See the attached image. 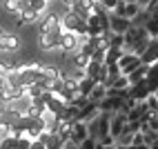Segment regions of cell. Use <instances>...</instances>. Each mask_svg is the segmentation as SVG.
<instances>
[{
  "label": "cell",
  "instance_id": "6da1fadb",
  "mask_svg": "<svg viewBox=\"0 0 158 149\" xmlns=\"http://www.w3.org/2000/svg\"><path fill=\"white\" fill-rule=\"evenodd\" d=\"M123 40H125V42H123V51H131V54L143 56V51L147 49L152 36H149V31H147L145 27L131 25V27L123 34Z\"/></svg>",
  "mask_w": 158,
  "mask_h": 149
},
{
  "label": "cell",
  "instance_id": "7a4b0ae2",
  "mask_svg": "<svg viewBox=\"0 0 158 149\" xmlns=\"http://www.w3.org/2000/svg\"><path fill=\"white\" fill-rule=\"evenodd\" d=\"M60 27H62V31H73L78 36H87V20L76 16L71 9L60 16Z\"/></svg>",
  "mask_w": 158,
  "mask_h": 149
},
{
  "label": "cell",
  "instance_id": "3957f363",
  "mask_svg": "<svg viewBox=\"0 0 158 149\" xmlns=\"http://www.w3.org/2000/svg\"><path fill=\"white\" fill-rule=\"evenodd\" d=\"M87 36H78V34H73V31H62V36H60V49L62 54H76V51L80 49L82 45V40H85Z\"/></svg>",
  "mask_w": 158,
  "mask_h": 149
},
{
  "label": "cell",
  "instance_id": "277c9868",
  "mask_svg": "<svg viewBox=\"0 0 158 149\" xmlns=\"http://www.w3.org/2000/svg\"><path fill=\"white\" fill-rule=\"evenodd\" d=\"M60 36L62 31H51V34H38V45L45 51H58L60 49Z\"/></svg>",
  "mask_w": 158,
  "mask_h": 149
},
{
  "label": "cell",
  "instance_id": "5b68a950",
  "mask_svg": "<svg viewBox=\"0 0 158 149\" xmlns=\"http://www.w3.org/2000/svg\"><path fill=\"white\" fill-rule=\"evenodd\" d=\"M140 56L138 54H131V51H123V56H120V60H118V67H120V73H131L136 67L140 65Z\"/></svg>",
  "mask_w": 158,
  "mask_h": 149
},
{
  "label": "cell",
  "instance_id": "8992f818",
  "mask_svg": "<svg viewBox=\"0 0 158 149\" xmlns=\"http://www.w3.org/2000/svg\"><path fill=\"white\" fill-rule=\"evenodd\" d=\"M125 127H127V114H125V111H114L111 120H109V134L114 138H118L125 131Z\"/></svg>",
  "mask_w": 158,
  "mask_h": 149
},
{
  "label": "cell",
  "instance_id": "52a82bcc",
  "mask_svg": "<svg viewBox=\"0 0 158 149\" xmlns=\"http://www.w3.org/2000/svg\"><path fill=\"white\" fill-rule=\"evenodd\" d=\"M96 2H98V0H76V2L71 5V11L76 14V16H80L82 20H87V18L94 14Z\"/></svg>",
  "mask_w": 158,
  "mask_h": 149
},
{
  "label": "cell",
  "instance_id": "ba28073f",
  "mask_svg": "<svg viewBox=\"0 0 158 149\" xmlns=\"http://www.w3.org/2000/svg\"><path fill=\"white\" fill-rule=\"evenodd\" d=\"M129 27H131V20L129 18L109 11V31H114V34H125Z\"/></svg>",
  "mask_w": 158,
  "mask_h": 149
},
{
  "label": "cell",
  "instance_id": "9c48e42d",
  "mask_svg": "<svg viewBox=\"0 0 158 149\" xmlns=\"http://www.w3.org/2000/svg\"><path fill=\"white\" fill-rule=\"evenodd\" d=\"M20 49V38L11 31H5V36L0 38V51H9V54H14V51Z\"/></svg>",
  "mask_w": 158,
  "mask_h": 149
},
{
  "label": "cell",
  "instance_id": "30bf717a",
  "mask_svg": "<svg viewBox=\"0 0 158 149\" xmlns=\"http://www.w3.org/2000/svg\"><path fill=\"white\" fill-rule=\"evenodd\" d=\"M87 138V122L85 120H73L71 131H69V140H73L76 145H80Z\"/></svg>",
  "mask_w": 158,
  "mask_h": 149
},
{
  "label": "cell",
  "instance_id": "8fae6325",
  "mask_svg": "<svg viewBox=\"0 0 158 149\" xmlns=\"http://www.w3.org/2000/svg\"><path fill=\"white\" fill-rule=\"evenodd\" d=\"M98 102H94V100H87V105L85 107H80L78 109V114H76V120H85V122H89L91 118H96L98 116Z\"/></svg>",
  "mask_w": 158,
  "mask_h": 149
},
{
  "label": "cell",
  "instance_id": "7c38bea8",
  "mask_svg": "<svg viewBox=\"0 0 158 149\" xmlns=\"http://www.w3.org/2000/svg\"><path fill=\"white\" fill-rule=\"evenodd\" d=\"M51 31H62L60 16H56V14H49L43 23H40V31H38V34H51Z\"/></svg>",
  "mask_w": 158,
  "mask_h": 149
},
{
  "label": "cell",
  "instance_id": "4fadbf2b",
  "mask_svg": "<svg viewBox=\"0 0 158 149\" xmlns=\"http://www.w3.org/2000/svg\"><path fill=\"white\" fill-rule=\"evenodd\" d=\"M149 93H152V91H149V87H147V82H145V80L129 85V96H131L134 100H145Z\"/></svg>",
  "mask_w": 158,
  "mask_h": 149
},
{
  "label": "cell",
  "instance_id": "5bb4252c",
  "mask_svg": "<svg viewBox=\"0 0 158 149\" xmlns=\"http://www.w3.org/2000/svg\"><path fill=\"white\" fill-rule=\"evenodd\" d=\"M87 36H91V38L102 36V27H100V20H98L96 14H91V16L87 18Z\"/></svg>",
  "mask_w": 158,
  "mask_h": 149
},
{
  "label": "cell",
  "instance_id": "9a60e30c",
  "mask_svg": "<svg viewBox=\"0 0 158 149\" xmlns=\"http://www.w3.org/2000/svg\"><path fill=\"white\" fill-rule=\"evenodd\" d=\"M147 69H149V65H147V62H140V65L136 67V69H134L131 73H127V78H129V85L145 80V76H147Z\"/></svg>",
  "mask_w": 158,
  "mask_h": 149
},
{
  "label": "cell",
  "instance_id": "2e32d148",
  "mask_svg": "<svg viewBox=\"0 0 158 149\" xmlns=\"http://www.w3.org/2000/svg\"><path fill=\"white\" fill-rule=\"evenodd\" d=\"M120 56H123V49H118V47H107V49H105V65H118Z\"/></svg>",
  "mask_w": 158,
  "mask_h": 149
},
{
  "label": "cell",
  "instance_id": "e0dca14e",
  "mask_svg": "<svg viewBox=\"0 0 158 149\" xmlns=\"http://www.w3.org/2000/svg\"><path fill=\"white\" fill-rule=\"evenodd\" d=\"M94 87H96V80L89 78V76H82V78L78 80V93L87 96V98H89V93H91V89H94Z\"/></svg>",
  "mask_w": 158,
  "mask_h": 149
},
{
  "label": "cell",
  "instance_id": "ac0fdd59",
  "mask_svg": "<svg viewBox=\"0 0 158 149\" xmlns=\"http://www.w3.org/2000/svg\"><path fill=\"white\" fill-rule=\"evenodd\" d=\"M145 29L149 31V36H152V38H154V36H158V9H156V11H152L149 20L145 23Z\"/></svg>",
  "mask_w": 158,
  "mask_h": 149
},
{
  "label": "cell",
  "instance_id": "d6986e66",
  "mask_svg": "<svg viewBox=\"0 0 158 149\" xmlns=\"http://www.w3.org/2000/svg\"><path fill=\"white\" fill-rule=\"evenodd\" d=\"M105 96H107V87L105 85H98L96 82V87L91 89V93H89V100H94V102H100Z\"/></svg>",
  "mask_w": 158,
  "mask_h": 149
},
{
  "label": "cell",
  "instance_id": "ffe728a7",
  "mask_svg": "<svg viewBox=\"0 0 158 149\" xmlns=\"http://www.w3.org/2000/svg\"><path fill=\"white\" fill-rule=\"evenodd\" d=\"M140 9H143V7H140L138 2H125V11H123V16L129 18V20H134L136 16H138Z\"/></svg>",
  "mask_w": 158,
  "mask_h": 149
},
{
  "label": "cell",
  "instance_id": "44dd1931",
  "mask_svg": "<svg viewBox=\"0 0 158 149\" xmlns=\"http://www.w3.org/2000/svg\"><path fill=\"white\" fill-rule=\"evenodd\" d=\"M78 149H96V138H85V140H82L80 145H78Z\"/></svg>",
  "mask_w": 158,
  "mask_h": 149
},
{
  "label": "cell",
  "instance_id": "7402d4cb",
  "mask_svg": "<svg viewBox=\"0 0 158 149\" xmlns=\"http://www.w3.org/2000/svg\"><path fill=\"white\" fill-rule=\"evenodd\" d=\"M147 125H149L152 129L158 134V114H149V118H147Z\"/></svg>",
  "mask_w": 158,
  "mask_h": 149
},
{
  "label": "cell",
  "instance_id": "603a6c76",
  "mask_svg": "<svg viewBox=\"0 0 158 149\" xmlns=\"http://www.w3.org/2000/svg\"><path fill=\"white\" fill-rule=\"evenodd\" d=\"M127 149H149V145H145V143H140V145H129Z\"/></svg>",
  "mask_w": 158,
  "mask_h": 149
},
{
  "label": "cell",
  "instance_id": "cb8c5ba5",
  "mask_svg": "<svg viewBox=\"0 0 158 149\" xmlns=\"http://www.w3.org/2000/svg\"><path fill=\"white\" fill-rule=\"evenodd\" d=\"M116 145H102V143H98L96 140V149H114Z\"/></svg>",
  "mask_w": 158,
  "mask_h": 149
},
{
  "label": "cell",
  "instance_id": "d4e9b609",
  "mask_svg": "<svg viewBox=\"0 0 158 149\" xmlns=\"http://www.w3.org/2000/svg\"><path fill=\"white\" fill-rule=\"evenodd\" d=\"M60 2H62V5H65V7H69V9H71V5H73V2H76V0H60Z\"/></svg>",
  "mask_w": 158,
  "mask_h": 149
},
{
  "label": "cell",
  "instance_id": "484cf974",
  "mask_svg": "<svg viewBox=\"0 0 158 149\" xmlns=\"http://www.w3.org/2000/svg\"><path fill=\"white\" fill-rule=\"evenodd\" d=\"M123 2H136V0H123Z\"/></svg>",
  "mask_w": 158,
  "mask_h": 149
},
{
  "label": "cell",
  "instance_id": "4316f807",
  "mask_svg": "<svg viewBox=\"0 0 158 149\" xmlns=\"http://www.w3.org/2000/svg\"><path fill=\"white\" fill-rule=\"evenodd\" d=\"M154 38H156V40H158V36H154Z\"/></svg>",
  "mask_w": 158,
  "mask_h": 149
}]
</instances>
